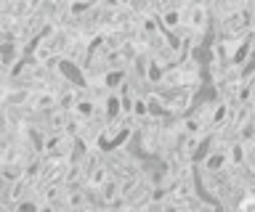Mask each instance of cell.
I'll return each mask as SVG.
<instances>
[{
    "instance_id": "cell-1",
    "label": "cell",
    "mask_w": 255,
    "mask_h": 212,
    "mask_svg": "<svg viewBox=\"0 0 255 212\" xmlns=\"http://www.w3.org/2000/svg\"><path fill=\"white\" fill-rule=\"evenodd\" d=\"M75 148H77V138L75 136H69V133H53V136H45L43 154L53 156V159L69 162L72 154H75Z\"/></svg>"
},
{
    "instance_id": "cell-2",
    "label": "cell",
    "mask_w": 255,
    "mask_h": 212,
    "mask_svg": "<svg viewBox=\"0 0 255 212\" xmlns=\"http://www.w3.org/2000/svg\"><path fill=\"white\" fill-rule=\"evenodd\" d=\"M183 24L189 29H197V32H210V11H207V5L191 3L183 11Z\"/></svg>"
},
{
    "instance_id": "cell-3",
    "label": "cell",
    "mask_w": 255,
    "mask_h": 212,
    "mask_svg": "<svg viewBox=\"0 0 255 212\" xmlns=\"http://www.w3.org/2000/svg\"><path fill=\"white\" fill-rule=\"evenodd\" d=\"M32 109H40V112H53L56 106H59V93L48 90V88H40V90H32L29 96V104Z\"/></svg>"
},
{
    "instance_id": "cell-4",
    "label": "cell",
    "mask_w": 255,
    "mask_h": 212,
    "mask_svg": "<svg viewBox=\"0 0 255 212\" xmlns=\"http://www.w3.org/2000/svg\"><path fill=\"white\" fill-rule=\"evenodd\" d=\"M96 188H99L104 204H115V202L120 199V188H123V180L115 178V175H107V178L101 180V186H96Z\"/></svg>"
},
{
    "instance_id": "cell-5",
    "label": "cell",
    "mask_w": 255,
    "mask_h": 212,
    "mask_svg": "<svg viewBox=\"0 0 255 212\" xmlns=\"http://www.w3.org/2000/svg\"><path fill=\"white\" fill-rule=\"evenodd\" d=\"M69 117H72V112H69V109H61V106H56L53 112H48V136L67 130Z\"/></svg>"
},
{
    "instance_id": "cell-6",
    "label": "cell",
    "mask_w": 255,
    "mask_h": 212,
    "mask_svg": "<svg viewBox=\"0 0 255 212\" xmlns=\"http://www.w3.org/2000/svg\"><path fill=\"white\" fill-rule=\"evenodd\" d=\"M157 19H159V27H162V32L170 35L175 27L183 24V11H178V8H162V11L157 13Z\"/></svg>"
},
{
    "instance_id": "cell-7",
    "label": "cell",
    "mask_w": 255,
    "mask_h": 212,
    "mask_svg": "<svg viewBox=\"0 0 255 212\" xmlns=\"http://www.w3.org/2000/svg\"><path fill=\"white\" fill-rule=\"evenodd\" d=\"M0 178L8 180V183H13V180L24 178V164L21 162H0Z\"/></svg>"
},
{
    "instance_id": "cell-8",
    "label": "cell",
    "mask_w": 255,
    "mask_h": 212,
    "mask_svg": "<svg viewBox=\"0 0 255 212\" xmlns=\"http://www.w3.org/2000/svg\"><path fill=\"white\" fill-rule=\"evenodd\" d=\"M96 112H99V106H96L91 98H77V104L72 106V114L80 117V120H91Z\"/></svg>"
},
{
    "instance_id": "cell-9",
    "label": "cell",
    "mask_w": 255,
    "mask_h": 212,
    "mask_svg": "<svg viewBox=\"0 0 255 212\" xmlns=\"http://www.w3.org/2000/svg\"><path fill=\"white\" fill-rule=\"evenodd\" d=\"M138 32L146 35V37L162 32V27H159V19H157V16H143V19H138Z\"/></svg>"
},
{
    "instance_id": "cell-10",
    "label": "cell",
    "mask_w": 255,
    "mask_h": 212,
    "mask_svg": "<svg viewBox=\"0 0 255 212\" xmlns=\"http://www.w3.org/2000/svg\"><path fill=\"white\" fill-rule=\"evenodd\" d=\"M130 117H133L135 122L149 120V117H151V112H149V101H146V98H135V101H133V112H130Z\"/></svg>"
},
{
    "instance_id": "cell-11",
    "label": "cell",
    "mask_w": 255,
    "mask_h": 212,
    "mask_svg": "<svg viewBox=\"0 0 255 212\" xmlns=\"http://www.w3.org/2000/svg\"><path fill=\"white\" fill-rule=\"evenodd\" d=\"M191 212H218V204L213 199H205V196H199V199L191 204Z\"/></svg>"
},
{
    "instance_id": "cell-12",
    "label": "cell",
    "mask_w": 255,
    "mask_h": 212,
    "mask_svg": "<svg viewBox=\"0 0 255 212\" xmlns=\"http://www.w3.org/2000/svg\"><path fill=\"white\" fill-rule=\"evenodd\" d=\"M141 210H143V212H173V210L167 207V204H165L162 199H151L149 204H143Z\"/></svg>"
},
{
    "instance_id": "cell-13",
    "label": "cell",
    "mask_w": 255,
    "mask_h": 212,
    "mask_svg": "<svg viewBox=\"0 0 255 212\" xmlns=\"http://www.w3.org/2000/svg\"><path fill=\"white\" fill-rule=\"evenodd\" d=\"M245 16H247V27H250V32H255V0H247Z\"/></svg>"
}]
</instances>
